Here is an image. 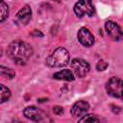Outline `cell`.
<instances>
[{"label": "cell", "mask_w": 123, "mask_h": 123, "mask_svg": "<svg viewBox=\"0 0 123 123\" xmlns=\"http://www.w3.org/2000/svg\"><path fill=\"white\" fill-rule=\"evenodd\" d=\"M32 36H36V37H43V35L39 32V31H37V30H34V32L31 34Z\"/></svg>", "instance_id": "cell-18"}, {"label": "cell", "mask_w": 123, "mask_h": 123, "mask_svg": "<svg viewBox=\"0 0 123 123\" xmlns=\"http://www.w3.org/2000/svg\"><path fill=\"white\" fill-rule=\"evenodd\" d=\"M53 111H54V113L60 115V114H62V113L63 112V110H62V107H60V106H56V107L53 108Z\"/></svg>", "instance_id": "cell-17"}, {"label": "cell", "mask_w": 123, "mask_h": 123, "mask_svg": "<svg viewBox=\"0 0 123 123\" xmlns=\"http://www.w3.org/2000/svg\"><path fill=\"white\" fill-rule=\"evenodd\" d=\"M7 54L14 62L24 64L25 62L33 55V48L25 41L13 40L9 44Z\"/></svg>", "instance_id": "cell-1"}, {"label": "cell", "mask_w": 123, "mask_h": 123, "mask_svg": "<svg viewBox=\"0 0 123 123\" xmlns=\"http://www.w3.org/2000/svg\"><path fill=\"white\" fill-rule=\"evenodd\" d=\"M89 110V105L86 101H78L71 108V114L74 117H79L85 115Z\"/></svg>", "instance_id": "cell-10"}, {"label": "cell", "mask_w": 123, "mask_h": 123, "mask_svg": "<svg viewBox=\"0 0 123 123\" xmlns=\"http://www.w3.org/2000/svg\"><path fill=\"white\" fill-rule=\"evenodd\" d=\"M0 8H1L0 21L3 22L8 17V15H9V7H8V5L3 0H0Z\"/></svg>", "instance_id": "cell-13"}, {"label": "cell", "mask_w": 123, "mask_h": 123, "mask_svg": "<svg viewBox=\"0 0 123 123\" xmlns=\"http://www.w3.org/2000/svg\"><path fill=\"white\" fill-rule=\"evenodd\" d=\"M0 75L5 79H12L15 75V72L11 68L1 66L0 67Z\"/></svg>", "instance_id": "cell-12"}, {"label": "cell", "mask_w": 123, "mask_h": 123, "mask_svg": "<svg viewBox=\"0 0 123 123\" xmlns=\"http://www.w3.org/2000/svg\"><path fill=\"white\" fill-rule=\"evenodd\" d=\"M106 90L113 98L123 100V81L117 77H111L106 85Z\"/></svg>", "instance_id": "cell-3"}, {"label": "cell", "mask_w": 123, "mask_h": 123, "mask_svg": "<svg viewBox=\"0 0 123 123\" xmlns=\"http://www.w3.org/2000/svg\"><path fill=\"white\" fill-rule=\"evenodd\" d=\"M31 17H32V10L28 5H25L24 7H22L15 16L17 23L21 25H26L30 21Z\"/></svg>", "instance_id": "cell-9"}, {"label": "cell", "mask_w": 123, "mask_h": 123, "mask_svg": "<svg viewBox=\"0 0 123 123\" xmlns=\"http://www.w3.org/2000/svg\"><path fill=\"white\" fill-rule=\"evenodd\" d=\"M70 56L66 49L59 47L47 58L46 63L50 67H62L69 63Z\"/></svg>", "instance_id": "cell-2"}, {"label": "cell", "mask_w": 123, "mask_h": 123, "mask_svg": "<svg viewBox=\"0 0 123 123\" xmlns=\"http://www.w3.org/2000/svg\"><path fill=\"white\" fill-rule=\"evenodd\" d=\"M105 29L107 34L113 39V40H120L123 38V32L121 30V28L118 26V24H116L115 22L111 21V20H108L105 23Z\"/></svg>", "instance_id": "cell-7"}, {"label": "cell", "mask_w": 123, "mask_h": 123, "mask_svg": "<svg viewBox=\"0 0 123 123\" xmlns=\"http://www.w3.org/2000/svg\"><path fill=\"white\" fill-rule=\"evenodd\" d=\"M73 11L78 17H83L85 15L91 16L94 13V7L91 0H79L74 5Z\"/></svg>", "instance_id": "cell-4"}, {"label": "cell", "mask_w": 123, "mask_h": 123, "mask_svg": "<svg viewBox=\"0 0 123 123\" xmlns=\"http://www.w3.org/2000/svg\"><path fill=\"white\" fill-rule=\"evenodd\" d=\"M70 65L74 74L79 78H84L85 76H86V74L89 72V69H90L88 62L79 58L72 60Z\"/></svg>", "instance_id": "cell-5"}, {"label": "cell", "mask_w": 123, "mask_h": 123, "mask_svg": "<svg viewBox=\"0 0 123 123\" xmlns=\"http://www.w3.org/2000/svg\"><path fill=\"white\" fill-rule=\"evenodd\" d=\"M108 62H105L104 60H100L98 62H97V64H96V68H97V70L98 71H104L107 67H108Z\"/></svg>", "instance_id": "cell-16"}, {"label": "cell", "mask_w": 123, "mask_h": 123, "mask_svg": "<svg viewBox=\"0 0 123 123\" xmlns=\"http://www.w3.org/2000/svg\"><path fill=\"white\" fill-rule=\"evenodd\" d=\"M23 114L26 118H28L32 121H37V122L44 120V118L47 115L42 110H40L35 106H29V107L25 108L23 111Z\"/></svg>", "instance_id": "cell-6"}, {"label": "cell", "mask_w": 123, "mask_h": 123, "mask_svg": "<svg viewBox=\"0 0 123 123\" xmlns=\"http://www.w3.org/2000/svg\"><path fill=\"white\" fill-rule=\"evenodd\" d=\"M100 119L98 117H96L94 114H87V115H84L83 118L79 119V122H99Z\"/></svg>", "instance_id": "cell-15"}, {"label": "cell", "mask_w": 123, "mask_h": 123, "mask_svg": "<svg viewBox=\"0 0 123 123\" xmlns=\"http://www.w3.org/2000/svg\"><path fill=\"white\" fill-rule=\"evenodd\" d=\"M0 86H1V101H0V103L3 104L4 102H6V101H8L10 99L11 90L8 87H6L4 85H1Z\"/></svg>", "instance_id": "cell-14"}, {"label": "cell", "mask_w": 123, "mask_h": 123, "mask_svg": "<svg viewBox=\"0 0 123 123\" xmlns=\"http://www.w3.org/2000/svg\"><path fill=\"white\" fill-rule=\"evenodd\" d=\"M78 40L82 45L89 47L94 43V37L87 28L83 27L78 32Z\"/></svg>", "instance_id": "cell-8"}, {"label": "cell", "mask_w": 123, "mask_h": 123, "mask_svg": "<svg viewBox=\"0 0 123 123\" xmlns=\"http://www.w3.org/2000/svg\"><path fill=\"white\" fill-rule=\"evenodd\" d=\"M74 72L70 69H62L61 71H58L56 72L54 75H53V78L54 79H57V80H62V81H73L75 79V76H74Z\"/></svg>", "instance_id": "cell-11"}]
</instances>
